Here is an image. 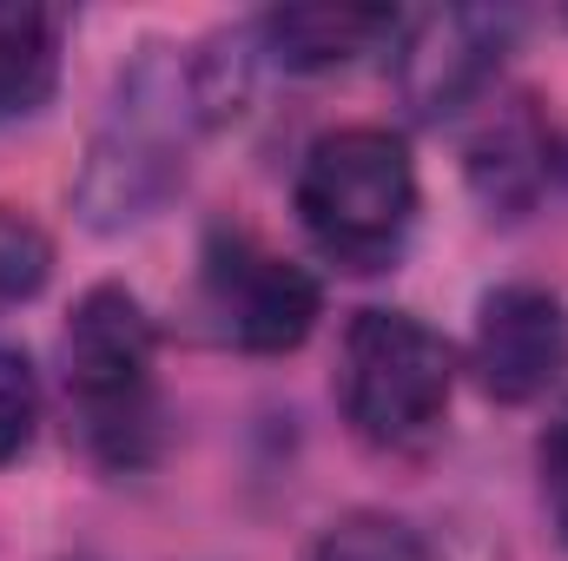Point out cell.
Here are the masks:
<instances>
[{"label":"cell","instance_id":"cell-4","mask_svg":"<svg viewBox=\"0 0 568 561\" xmlns=\"http://www.w3.org/2000/svg\"><path fill=\"white\" fill-rule=\"evenodd\" d=\"M456 357L410 310H357L337 344V404L377 449H410L449 410Z\"/></svg>","mask_w":568,"mask_h":561},{"label":"cell","instance_id":"cell-8","mask_svg":"<svg viewBox=\"0 0 568 561\" xmlns=\"http://www.w3.org/2000/svg\"><path fill=\"white\" fill-rule=\"evenodd\" d=\"M390 33H397L390 7H351V0H297V7H272L258 20V47L284 73L351 67L357 53H377Z\"/></svg>","mask_w":568,"mask_h":561},{"label":"cell","instance_id":"cell-11","mask_svg":"<svg viewBox=\"0 0 568 561\" xmlns=\"http://www.w3.org/2000/svg\"><path fill=\"white\" fill-rule=\"evenodd\" d=\"M311 561H429L424 536L397 516H377V509H357L344 522H331L317 536Z\"/></svg>","mask_w":568,"mask_h":561},{"label":"cell","instance_id":"cell-10","mask_svg":"<svg viewBox=\"0 0 568 561\" xmlns=\"http://www.w3.org/2000/svg\"><path fill=\"white\" fill-rule=\"evenodd\" d=\"M60 33L67 20L53 7H0V120H27L53 80H60Z\"/></svg>","mask_w":568,"mask_h":561},{"label":"cell","instance_id":"cell-6","mask_svg":"<svg viewBox=\"0 0 568 561\" xmlns=\"http://www.w3.org/2000/svg\"><path fill=\"white\" fill-rule=\"evenodd\" d=\"M397 93L417 120H449L463 106H483L496 86V67L509 53V13L489 7H429L397 20Z\"/></svg>","mask_w":568,"mask_h":561},{"label":"cell","instance_id":"cell-1","mask_svg":"<svg viewBox=\"0 0 568 561\" xmlns=\"http://www.w3.org/2000/svg\"><path fill=\"white\" fill-rule=\"evenodd\" d=\"M199 100H192V67L172 53H145L120 73L113 106L80 165V212L100 232L140 225L145 212L185 178V145L199 133Z\"/></svg>","mask_w":568,"mask_h":561},{"label":"cell","instance_id":"cell-7","mask_svg":"<svg viewBox=\"0 0 568 561\" xmlns=\"http://www.w3.org/2000/svg\"><path fill=\"white\" fill-rule=\"evenodd\" d=\"M568 357V317L542 284H496L476 304L469 370L496 404H529L556 384Z\"/></svg>","mask_w":568,"mask_h":561},{"label":"cell","instance_id":"cell-12","mask_svg":"<svg viewBox=\"0 0 568 561\" xmlns=\"http://www.w3.org/2000/svg\"><path fill=\"white\" fill-rule=\"evenodd\" d=\"M47 272H53V245H47V232H40L33 218H20V212L0 205V310L40 297Z\"/></svg>","mask_w":568,"mask_h":561},{"label":"cell","instance_id":"cell-2","mask_svg":"<svg viewBox=\"0 0 568 561\" xmlns=\"http://www.w3.org/2000/svg\"><path fill=\"white\" fill-rule=\"evenodd\" d=\"M67 404L80 442L106 469H140L159 449V397H152V317L126 284H93L60 337Z\"/></svg>","mask_w":568,"mask_h":561},{"label":"cell","instance_id":"cell-3","mask_svg":"<svg viewBox=\"0 0 568 561\" xmlns=\"http://www.w3.org/2000/svg\"><path fill=\"white\" fill-rule=\"evenodd\" d=\"M297 218L324 258L351 272H377L397 258L417 218V165L397 133L344 126L304 152L297 172Z\"/></svg>","mask_w":568,"mask_h":561},{"label":"cell","instance_id":"cell-9","mask_svg":"<svg viewBox=\"0 0 568 561\" xmlns=\"http://www.w3.org/2000/svg\"><path fill=\"white\" fill-rule=\"evenodd\" d=\"M549 152L556 145H549V126L529 93L483 100V120L469 133V185L483 192V205L523 212L549 185Z\"/></svg>","mask_w":568,"mask_h":561},{"label":"cell","instance_id":"cell-13","mask_svg":"<svg viewBox=\"0 0 568 561\" xmlns=\"http://www.w3.org/2000/svg\"><path fill=\"white\" fill-rule=\"evenodd\" d=\"M40 429V384H33V364L20 350H0V462L27 456Z\"/></svg>","mask_w":568,"mask_h":561},{"label":"cell","instance_id":"cell-14","mask_svg":"<svg viewBox=\"0 0 568 561\" xmlns=\"http://www.w3.org/2000/svg\"><path fill=\"white\" fill-rule=\"evenodd\" d=\"M536 469H542V509H549V522H556V536L568 549V410L549 422V436L536 449Z\"/></svg>","mask_w":568,"mask_h":561},{"label":"cell","instance_id":"cell-5","mask_svg":"<svg viewBox=\"0 0 568 561\" xmlns=\"http://www.w3.org/2000/svg\"><path fill=\"white\" fill-rule=\"evenodd\" d=\"M205 310L239 350H297L317 330V278L284 252L258 245L252 232H212L205 245Z\"/></svg>","mask_w":568,"mask_h":561}]
</instances>
